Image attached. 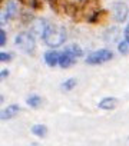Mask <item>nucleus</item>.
I'll return each mask as SVG.
<instances>
[{
    "instance_id": "obj_1",
    "label": "nucleus",
    "mask_w": 129,
    "mask_h": 146,
    "mask_svg": "<svg viewBox=\"0 0 129 146\" xmlns=\"http://www.w3.org/2000/svg\"><path fill=\"white\" fill-rule=\"evenodd\" d=\"M66 36H68V33H66V29L64 27L57 26V25H49L45 35L42 36V39H43L46 46L59 47L66 42Z\"/></svg>"
},
{
    "instance_id": "obj_2",
    "label": "nucleus",
    "mask_w": 129,
    "mask_h": 146,
    "mask_svg": "<svg viewBox=\"0 0 129 146\" xmlns=\"http://www.w3.org/2000/svg\"><path fill=\"white\" fill-rule=\"evenodd\" d=\"M15 44L25 53H33L36 49V39L32 32H20L15 37Z\"/></svg>"
},
{
    "instance_id": "obj_3",
    "label": "nucleus",
    "mask_w": 129,
    "mask_h": 146,
    "mask_svg": "<svg viewBox=\"0 0 129 146\" xmlns=\"http://www.w3.org/2000/svg\"><path fill=\"white\" fill-rule=\"evenodd\" d=\"M113 57V53L108 49H100V50H95L92 52L88 57H86V63L88 64H100L105 62H109Z\"/></svg>"
},
{
    "instance_id": "obj_4",
    "label": "nucleus",
    "mask_w": 129,
    "mask_h": 146,
    "mask_svg": "<svg viewBox=\"0 0 129 146\" xmlns=\"http://www.w3.org/2000/svg\"><path fill=\"white\" fill-rule=\"evenodd\" d=\"M112 15H113V19H115L118 23H123V22L128 19V16H129V7H128L126 3H123V2L113 3Z\"/></svg>"
},
{
    "instance_id": "obj_5",
    "label": "nucleus",
    "mask_w": 129,
    "mask_h": 146,
    "mask_svg": "<svg viewBox=\"0 0 129 146\" xmlns=\"http://www.w3.org/2000/svg\"><path fill=\"white\" fill-rule=\"evenodd\" d=\"M47 22L45 19H36L33 23H32V33L33 35H37V36H43L46 29H47Z\"/></svg>"
},
{
    "instance_id": "obj_6",
    "label": "nucleus",
    "mask_w": 129,
    "mask_h": 146,
    "mask_svg": "<svg viewBox=\"0 0 129 146\" xmlns=\"http://www.w3.org/2000/svg\"><path fill=\"white\" fill-rule=\"evenodd\" d=\"M20 112V106L19 105H10L7 108H5L2 110V113H0V117H2V120H10L12 117H15L17 113Z\"/></svg>"
},
{
    "instance_id": "obj_7",
    "label": "nucleus",
    "mask_w": 129,
    "mask_h": 146,
    "mask_svg": "<svg viewBox=\"0 0 129 146\" xmlns=\"http://www.w3.org/2000/svg\"><path fill=\"white\" fill-rule=\"evenodd\" d=\"M75 63H76V59H75L73 56H70V54L66 53V52H62V53H60V56H59V66H60L62 69H68V67L73 66Z\"/></svg>"
},
{
    "instance_id": "obj_8",
    "label": "nucleus",
    "mask_w": 129,
    "mask_h": 146,
    "mask_svg": "<svg viewBox=\"0 0 129 146\" xmlns=\"http://www.w3.org/2000/svg\"><path fill=\"white\" fill-rule=\"evenodd\" d=\"M116 105H118V99L109 96V98H103V99L98 103V108L102 109V110H113V109L116 108Z\"/></svg>"
},
{
    "instance_id": "obj_9",
    "label": "nucleus",
    "mask_w": 129,
    "mask_h": 146,
    "mask_svg": "<svg viewBox=\"0 0 129 146\" xmlns=\"http://www.w3.org/2000/svg\"><path fill=\"white\" fill-rule=\"evenodd\" d=\"M59 56L60 53H57L56 50H49L45 53V62L49 67H55L59 64Z\"/></svg>"
},
{
    "instance_id": "obj_10",
    "label": "nucleus",
    "mask_w": 129,
    "mask_h": 146,
    "mask_svg": "<svg viewBox=\"0 0 129 146\" xmlns=\"http://www.w3.org/2000/svg\"><path fill=\"white\" fill-rule=\"evenodd\" d=\"M63 52L69 53V54H70V56H73L75 59H78V57H80V56L83 54V50H82V47H80L79 44H76V43H72V44L66 46Z\"/></svg>"
},
{
    "instance_id": "obj_11",
    "label": "nucleus",
    "mask_w": 129,
    "mask_h": 146,
    "mask_svg": "<svg viewBox=\"0 0 129 146\" xmlns=\"http://www.w3.org/2000/svg\"><path fill=\"white\" fill-rule=\"evenodd\" d=\"M30 132H32V135H35V136H37V137H45V136L47 135V127H46L45 125L36 123V125H33V126L30 127Z\"/></svg>"
},
{
    "instance_id": "obj_12",
    "label": "nucleus",
    "mask_w": 129,
    "mask_h": 146,
    "mask_svg": "<svg viewBox=\"0 0 129 146\" xmlns=\"http://www.w3.org/2000/svg\"><path fill=\"white\" fill-rule=\"evenodd\" d=\"M5 15H6L7 20L9 19H13L17 15V5H16V2H13V0L7 2V5H6V13Z\"/></svg>"
},
{
    "instance_id": "obj_13",
    "label": "nucleus",
    "mask_w": 129,
    "mask_h": 146,
    "mask_svg": "<svg viewBox=\"0 0 129 146\" xmlns=\"http://www.w3.org/2000/svg\"><path fill=\"white\" fill-rule=\"evenodd\" d=\"M26 103H27L30 108L36 109V108H39V106H40V103H42V98H40V96H37V95H30V96L26 99Z\"/></svg>"
},
{
    "instance_id": "obj_14",
    "label": "nucleus",
    "mask_w": 129,
    "mask_h": 146,
    "mask_svg": "<svg viewBox=\"0 0 129 146\" xmlns=\"http://www.w3.org/2000/svg\"><path fill=\"white\" fill-rule=\"evenodd\" d=\"M75 86H76V79H73V78H70V79H68V80H64V82L62 83V89L66 90V92L72 90Z\"/></svg>"
},
{
    "instance_id": "obj_15",
    "label": "nucleus",
    "mask_w": 129,
    "mask_h": 146,
    "mask_svg": "<svg viewBox=\"0 0 129 146\" xmlns=\"http://www.w3.org/2000/svg\"><path fill=\"white\" fill-rule=\"evenodd\" d=\"M118 50H119L120 54L126 56V54L129 53V43H128L126 40H120V42L118 43Z\"/></svg>"
},
{
    "instance_id": "obj_16",
    "label": "nucleus",
    "mask_w": 129,
    "mask_h": 146,
    "mask_svg": "<svg viewBox=\"0 0 129 146\" xmlns=\"http://www.w3.org/2000/svg\"><path fill=\"white\" fill-rule=\"evenodd\" d=\"M10 60H12V54L10 53H5V52L0 53V62H10Z\"/></svg>"
},
{
    "instance_id": "obj_17",
    "label": "nucleus",
    "mask_w": 129,
    "mask_h": 146,
    "mask_svg": "<svg viewBox=\"0 0 129 146\" xmlns=\"http://www.w3.org/2000/svg\"><path fill=\"white\" fill-rule=\"evenodd\" d=\"M6 44V32L2 29L0 30V46H5Z\"/></svg>"
},
{
    "instance_id": "obj_18",
    "label": "nucleus",
    "mask_w": 129,
    "mask_h": 146,
    "mask_svg": "<svg viewBox=\"0 0 129 146\" xmlns=\"http://www.w3.org/2000/svg\"><path fill=\"white\" fill-rule=\"evenodd\" d=\"M123 36H125V40H126V42L129 43V22H128V25H126V27H125Z\"/></svg>"
},
{
    "instance_id": "obj_19",
    "label": "nucleus",
    "mask_w": 129,
    "mask_h": 146,
    "mask_svg": "<svg viewBox=\"0 0 129 146\" xmlns=\"http://www.w3.org/2000/svg\"><path fill=\"white\" fill-rule=\"evenodd\" d=\"M9 76V70H2V75H0V78H7Z\"/></svg>"
},
{
    "instance_id": "obj_20",
    "label": "nucleus",
    "mask_w": 129,
    "mask_h": 146,
    "mask_svg": "<svg viewBox=\"0 0 129 146\" xmlns=\"http://www.w3.org/2000/svg\"><path fill=\"white\" fill-rule=\"evenodd\" d=\"M30 146H42V145H40V143H32Z\"/></svg>"
}]
</instances>
